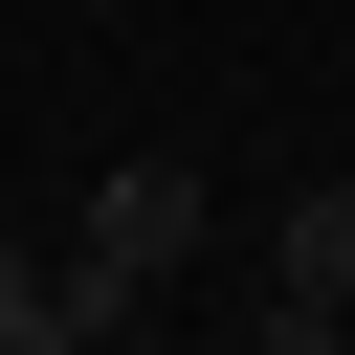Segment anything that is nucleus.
<instances>
[{
    "label": "nucleus",
    "instance_id": "nucleus-1",
    "mask_svg": "<svg viewBox=\"0 0 355 355\" xmlns=\"http://www.w3.org/2000/svg\"><path fill=\"white\" fill-rule=\"evenodd\" d=\"M333 333H355V155H333V178H288L266 288H244V355H333Z\"/></svg>",
    "mask_w": 355,
    "mask_h": 355
},
{
    "label": "nucleus",
    "instance_id": "nucleus-2",
    "mask_svg": "<svg viewBox=\"0 0 355 355\" xmlns=\"http://www.w3.org/2000/svg\"><path fill=\"white\" fill-rule=\"evenodd\" d=\"M67 244H111V266H155V288H178V266H200V155H111Z\"/></svg>",
    "mask_w": 355,
    "mask_h": 355
},
{
    "label": "nucleus",
    "instance_id": "nucleus-3",
    "mask_svg": "<svg viewBox=\"0 0 355 355\" xmlns=\"http://www.w3.org/2000/svg\"><path fill=\"white\" fill-rule=\"evenodd\" d=\"M44 288H67V355H133V333H155V311H178V288H155V266H111V244H67V266H44Z\"/></svg>",
    "mask_w": 355,
    "mask_h": 355
},
{
    "label": "nucleus",
    "instance_id": "nucleus-4",
    "mask_svg": "<svg viewBox=\"0 0 355 355\" xmlns=\"http://www.w3.org/2000/svg\"><path fill=\"white\" fill-rule=\"evenodd\" d=\"M0 355H67V288H44V244H0Z\"/></svg>",
    "mask_w": 355,
    "mask_h": 355
}]
</instances>
